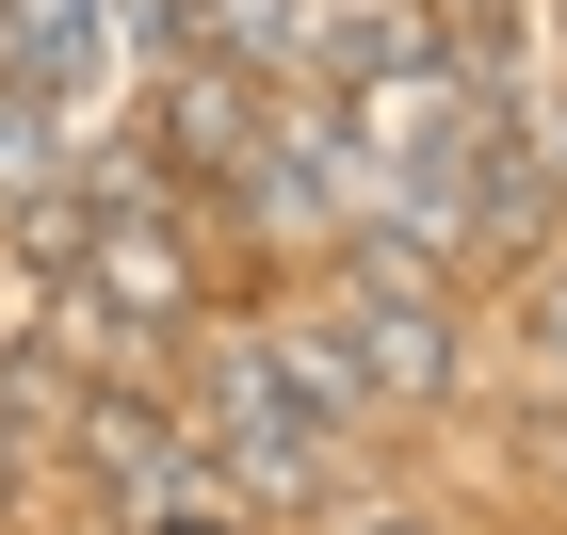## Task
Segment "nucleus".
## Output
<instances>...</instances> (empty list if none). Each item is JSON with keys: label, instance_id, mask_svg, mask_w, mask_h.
<instances>
[{"label": "nucleus", "instance_id": "1", "mask_svg": "<svg viewBox=\"0 0 567 535\" xmlns=\"http://www.w3.org/2000/svg\"><path fill=\"white\" fill-rule=\"evenodd\" d=\"M324 341H341L357 405H454V373H471L454 309H437V292H405V276H341V292H324Z\"/></svg>", "mask_w": 567, "mask_h": 535}, {"label": "nucleus", "instance_id": "2", "mask_svg": "<svg viewBox=\"0 0 567 535\" xmlns=\"http://www.w3.org/2000/svg\"><path fill=\"white\" fill-rule=\"evenodd\" d=\"M82 471H97V487H131V503H178V487H195V439L97 373V405H82Z\"/></svg>", "mask_w": 567, "mask_h": 535}, {"label": "nucleus", "instance_id": "3", "mask_svg": "<svg viewBox=\"0 0 567 535\" xmlns=\"http://www.w3.org/2000/svg\"><path fill=\"white\" fill-rule=\"evenodd\" d=\"M178 49L195 65H244V82H276L308 49V0H178Z\"/></svg>", "mask_w": 567, "mask_h": 535}, {"label": "nucleus", "instance_id": "4", "mask_svg": "<svg viewBox=\"0 0 567 535\" xmlns=\"http://www.w3.org/2000/svg\"><path fill=\"white\" fill-rule=\"evenodd\" d=\"M65 146H82V131H65V97H33L17 65H0V212H17V195H49V178H65Z\"/></svg>", "mask_w": 567, "mask_h": 535}, {"label": "nucleus", "instance_id": "5", "mask_svg": "<svg viewBox=\"0 0 567 535\" xmlns=\"http://www.w3.org/2000/svg\"><path fill=\"white\" fill-rule=\"evenodd\" d=\"M308 535H437L422 503H308Z\"/></svg>", "mask_w": 567, "mask_h": 535}, {"label": "nucleus", "instance_id": "6", "mask_svg": "<svg viewBox=\"0 0 567 535\" xmlns=\"http://www.w3.org/2000/svg\"><path fill=\"white\" fill-rule=\"evenodd\" d=\"M535 341H551V373H567V260L535 276Z\"/></svg>", "mask_w": 567, "mask_h": 535}]
</instances>
